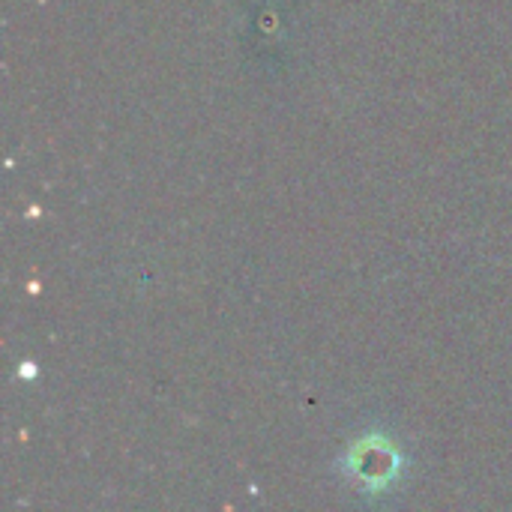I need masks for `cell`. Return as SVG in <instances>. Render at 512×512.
<instances>
[{
  "label": "cell",
  "instance_id": "cell-1",
  "mask_svg": "<svg viewBox=\"0 0 512 512\" xmlns=\"http://www.w3.org/2000/svg\"><path fill=\"white\" fill-rule=\"evenodd\" d=\"M351 471L372 489H381L390 483V477L396 474V453L390 450V444L372 438L366 444H360L351 456Z\"/></svg>",
  "mask_w": 512,
  "mask_h": 512
}]
</instances>
